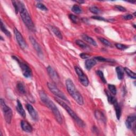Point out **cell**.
<instances>
[{"instance_id": "6da1fadb", "label": "cell", "mask_w": 136, "mask_h": 136, "mask_svg": "<svg viewBox=\"0 0 136 136\" xmlns=\"http://www.w3.org/2000/svg\"><path fill=\"white\" fill-rule=\"evenodd\" d=\"M39 94L41 99L43 103L48 108H49L51 111H52L57 122L59 124H62L63 122L62 117L58 108L56 107L55 104L48 98L47 95L43 90L39 91Z\"/></svg>"}, {"instance_id": "7a4b0ae2", "label": "cell", "mask_w": 136, "mask_h": 136, "mask_svg": "<svg viewBox=\"0 0 136 136\" xmlns=\"http://www.w3.org/2000/svg\"><path fill=\"white\" fill-rule=\"evenodd\" d=\"M18 3L19 5V12H20L21 18L25 25L30 31H35L36 29L35 25H34L31 17L24 4L21 1H18Z\"/></svg>"}, {"instance_id": "3957f363", "label": "cell", "mask_w": 136, "mask_h": 136, "mask_svg": "<svg viewBox=\"0 0 136 136\" xmlns=\"http://www.w3.org/2000/svg\"><path fill=\"white\" fill-rule=\"evenodd\" d=\"M65 84L67 91L69 93V95L79 105H82L83 104V97L79 91L76 89L72 81L70 79H67L65 82Z\"/></svg>"}, {"instance_id": "277c9868", "label": "cell", "mask_w": 136, "mask_h": 136, "mask_svg": "<svg viewBox=\"0 0 136 136\" xmlns=\"http://www.w3.org/2000/svg\"><path fill=\"white\" fill-rule=\"evenodd\" d=\"M55 100L57 101V103H59L63 108H64L66 111L69 113L70 116L73 119L74 121L77 123V124L80 126V127L83 128L85 126V123L81 120V119L77 115V114L69 107V106L66 104L64 101L61 99L59 98L55 97Z\"/></svg>"}, {"instance_id": "5b68a950", "label": "cell", "mask_w": 136, "mask_h": 136, "mask_svg": "<svg viewBox=\"0 0 136 136\" xmlns=\"http://www.w3.org/2000/svg\"><path fill=\"white\" fill-rule=\"evenodd\" d=\"M0 103H1V109L4 115L5 120L7 123L10 124L11 122L13 115L12 110L6 104L3 99L1 98V99H0Z\"/></svg>"}, {"instance_id": "8992f818", "label": "cell", "mask_w": 136, "mask_h": 136, "mask_svg": "<svg viewBox=\"0 0 136 136\" xmlns=\"http://www.w3.org/2000/svg\"><path fill=\"white\" fill-rule=\"evenodd\" d=\"M12 58L18 63V64L21 68V69L22 70V72L24 76L26 78H31L32 76V72H31V70L30 69V68L29 67V66L25 63L21 61V60L19 59L16 56H12Z\"/></svg>"}, {"instance_id": "52a82bcc", "label": "cell", "mask_w": 136, "mask_h": 136, "mask_svg": "<svg viewBox=\"0 0 136 136\" xmlns=\"http://www.w3.org/2000/svg\"><path fill=\"white\" fill-rule=\"evenodd\" d=\"M47 86L49 90L55 96H56L58 98L64 100V101L68 102L69 103V100L67 99L66 96L55 86V84L52 82H48Z\"/></svg>"}, {"instance_id": "ba28073f", "label": "cell", "mask_w": 136, "mask_h": 136, "mask_svg": "<svg viewBox=\"0 0 136 136\" xmlns=\"http://www.w3.org/2000/svg\"><path fill=\"white\" fill-rule=\"evenodd\" d=\"M75 70L78 76V78L80 82L83 85V86L87 87L89 85V82L87 76L83 73V71L79 66H76L75 67Z\"/></svg>"}, {"instance_id": "9c48e42d", "label": "cell", "mask_w": 136, "mask_h": 136, "mask_svg": "<svg viewBox=\"0 0 136 136\" xmlns=\"http://www.w3.org/2000/svg\"><path fill=\"white\" fill-rule=\"evenodd\" d=\"M14 32L16 40L17 42H18L20 47L23 49H26L27 47V44L26 41H25L23 36L21 34V33L19 32V31L18 29L16 28L14 29Z\"/></svg>"}, {"instance_id": "30bf717a", "label": "cell", "mask_w": 136, "mask_h": 136, "mask_svg": "<svg viewBox=\"0 0 136 136\" xmlns=\"http://www.w3.org/2000/svg\"><path fill=\"white\" fill-rule=\"evenodd\" d=\"M47 70L48 72V73L49 76H50V78L52 79L53 81L55 82L56 83L60 81V77L58 73L54 70V69L52 67H51L50 66H48L47 67Z\"/></svg>"}, {"instance_id": "8fae6325", "label": "cell", "mask_w": 136, "mask_h": 136, "mask_svg": "<svg viewBox=\"0 0 136 136\" xmlns=\"http://www.w3.org/2000/svg\"><path fill=\"white\" fill-rule=\"evenodd\" d=\"M26 107H27V109L29 114L30 115L31 117H32L33 120L35 121H38L39 119V116H38V113L35 111V110L33 109V106L30 104H27L26 105Z\"/></svg>"}, {"instance_id": "7c38bea8", "label": "cell", "mask_w": 136, "mask_h": 136, "mask_svg": "<svg viewBox=\"0 0 136 136\" xmlns=\"http://www.w3.org/2000/svg\"><path fill=\"white\" fill-rule=\"evenodd\" d=\"M29 40H30L32 45L33 46V48H35V49L36 50V51L37 52V53L39 55V56H42L43 55L42 48H41L40 45L38 44V43L36 41V39L34 38L33 37H32V36H30L29 37Z\"/></svg>"}, {"instance_id": "4fadbf2b", "label": "cell", "mask_w": 136, "mask_h": 136, "mask_svg": "<svg viewBox=\"0 0 136 136\" xmlns=\"http://www.w3.org/2000/svg\"><path fill=\"white\" fill-rule=\"evenodd\" d=\"M21 127L22 129L26 132H31L32 131V128L31 126L26 121L22 120L21 121Z\"/></svg>"}, {"instance_id": "5bb4252c", "label": "cell", "mask_w": 136, "mask_h": 136, "mask_svg": "<svg viewBox=\"0 0 136 136\" xmlns=\"http://www.w3.org/2000/svg\"><path fill=\"white\" fill-rule=\"evenodd\" d=\"M136 117L135 115H129L126 121V125L127 128L131 129L132 128V124L135 122Z\"/></svg>"}, {"instance_id": "9a60e30c", "label": "cell", "mask_w": 136, "mask_h": 136, "mask_svg": "<svg viewBox=\"0 0 136 136\" xmlns=\"http://www.w3.org/2000/svg\"><path fill=\"white\" fill-rule=\"evenodd\" d=\"M16 110L18 111V112L19 113V114L22 116L23 117H25L26 116V112L22 107V104L20 101L19 100H16Z\"/></svg>"}, {"instance_id": "2e32d148", "label": "cell", "mask_w": 136, "mask_h": 136, "mask_svg": "<svg viewBox=\"0 0 136 136\" xmlns=\"http://www.w3.org/2000/svg\"><path fill=\"white\" fill-rule=\"evenodd\" d=\"M96 64V61L94 59H88L85 62V67L86 69L90 70Z\"/></svg>"}, {"instance_id": "e0dca14e", "label": "cell", "mask_w": 136, "mask_h": 136, "mask_svg": "<svg viewBox=\"0 0 136 136\" xmlns=\"http://www.w3.org/2000/svg\"><path fill=\"white\" fill-rule=\"evenodd\" d=\"M95 116L97 120L105 123L106 120V117H105V115H104V114L101 112H100V111H98V110L96 111L95 112Z\"/></svg>"}, {"instance_id": "ac0fdd59", "label": "cell", "mask_w": 136, "mask_h": 136, "mask_svg": "<svg viewBox=\"0 0 136 136\" xmlns=\"http://www.w3.org/2000/svg\"><path fill=\"white\" fill-rule=\"evenodd\" d=\"M82 38H83V39L84 41L88 42L90 44H91V45H92L94 46H97V43L95 42V41L94 40L92 37H90L88 36V35H86V34H83V35H82Z\"/></svg>"}, {"instance_id": "d6986e66", "label": "cell", "mask_w": 136, "mask_h": 136, "mask_svg": "<svg viewBox=\"0 0 136 136\" xmlns=\"http://www.w3.org/2000/svg\"><path fill=\"white\" fill-rule=\"evenodd\" d=\"M114 106V109L115 110V113H116V117L117 118V120H120V118L121 117V109L120 107V106H119V105L118 104L117 102L116 101L115 103L113 104Z\"/></svg>"}, {"instance_id": "ffe728a7", "label": "cell", "mask_w": 136, "mask_h": 136, "mask_svg": "<svg viewBox=\"0 0 136 136\" xmlns=\"http://www.w3.org/2000/svg\"><path fill=\"white\" fill-rule=\"evenodd\" d=\"M116 72L117 75V78L119 80H122L124 76V69L121 66H117L116 67Z\"/></svg>"}, {"instance_id": "44dd1931", "label": "cell", "mask_w": 136, "mask_h": 136, "mask_svg": "<svg viewBox=\"0 0 136 136\" xmlns=\"http://www.w3.org/2000/svg\"><path fill=\"white\" fill-rule=\"evenodd\" d=\"M50 28H51V30H52V31H53L54 35L59 39H62L63 36H62V35L61 31L59 29V28L56 27H54V26H52Z\"/></svg>"}, {"instance_id": "7402d4cb", "label": "cell", "mask_w": 136, "mask_h": 136, "mask_svg": "<svg viewBox=\"0 0 136 136\" xmlns=\"http://www.w3.org/2000/svg\"><path fill=\"white\" fill-rule=\"evenodd\" d=\"M16 88L18 89V90L19 92L21 94H25L26 92V89L25 88V86H24V84L21 82H18V84L16 85Z\"/></svg>"}, {"instance_id": "603a6c76", "label": "cell", "mask_w": 136, "mask_h": 136, "mask_svg": "<svg viewBox=\"0 0 136 136\" xmlns=\"http://www.w3.org/2000/svg\"><path fill=\"white\" fill-rule=\"evenodd\" d=\"M1 29L3 33H4V34H5V35L7 36H8V37H11V33H10V31H8V29L6 28V27H5L4 24H3V21H2V20L1 21Z\"/></svg>"}, {"instance_id": "cb8c5ba5", "label": "cell", "mask_w": 136, "mask_h": 136, "mask_svg": "<svg viewBox=\"0 0 136 136\" xmlns=\"http://www.w3.org/2000/svg\"><path fill=\"white\" fill-rule=\"evenodd\" d=\"M106 94L107 96V99L109 103L113 105L116 101H117L116 98L114 97H113L108 91H106Z\"/></svg>"}, {"instance_id": "d4e9b609", "label": "cell", "mask_w": 136, "mask_h": 136, "mask_svg": "<svg viewBox=\"0 0 136 136\" xmlns=\"http://www.w3.org/2000/svg\"><path fill=\"white\" fill-rule=\"evenodd\" d=\"M124 71L127 73V74L131 78H132L133 79H135L136 78V76L135 72L132 71L131 70H130L128 67H124Z\"/></svg>"}, {"instance_id": "484cf974", "label": "cell", "mask_w": 136, "mask_h": 136, "mask_svg": "<svg viewBox=\"0 0 136 136\" xmlns=\"http://www.w3.org/2000/svg\"><path fill=\"white\" fill-rule=\"evenodd\" d=\"M76 44L78 45L80 47L84 49H87L89 48V46L86 44H85L83 42H82L81 40H77L76 41Z\"/></svg>"}, {"instance_id": "4316f807", "label": "cell", "mask_w": 136, "mask_h": 136, "mask_svg": "<svg viewBox=\"0 0 136 136\" xmlns=\"http://www.w3.org/2000/svg\"><path fill=\"white\" fill-rule=\"evenodd\" d=\"M71 10L72 12L76 14H80L82 13V9L79 5L77 4H75L72 7Z\"/></svg>"}, {"instance_id": "83f0119b", "label": "cell", "mask_w": 136, "mask_h": 136, "mask_svg": "<svg viewBox=\"0 0 136 136\" xmlns=\"http://www.w3.org/2000/svg\"><path fill=\"white\" fill-rule=\"evenodd\" d=\"M95 59L96 60H97V61H100V62H111V63L114 62V61L113 60L105 59V58H104L103 57H101V56H96V57L95 58Z\"/></svg>"}, {"instance_id": "f1b7e54d", "label": "cell", "mask_w": 136, "mask_h": 136, "mask_svg": "<svg viewBox=\"0 0 136 136\" xmlns=\"http://www.w3.org/2000/svg\"><path fill=\"white\" fill-rule=\"evenodd\" d=\"M96 73L99 76V77L100 78V79H101L102 82L104 83H106V80L104 77V73L103 72L100 70H98L96 71Z\"/></svg>"}, {"instance_id": "f546056e", "label": "cell", "mask_w": 136, "mask_h": 136, "mask_svg": "<svg viewBox=\"0 0 136 136\" xmlns=\"http://www.w3.org/2000/svg\"><path fill=\"white\" fill-rule=\"evenodd\" d=\"M98 39L99 40V41L102 43L104 45H105V46H109V47H112V44L107 39H105L104 38H98Z\"/></svg>"}, {"instance_id": "4dcf8cb0", "label": "cell", "mask_w": 136, "mask_h": 136, "mask_svg": "<svg viewBox=\"0 0 136 136\" xmlns=\"http://www.w3.org/2000/svg\"><path fill=\"white\" fill-rule=\"evenodd\" d=\"M108 88L110 90V92L113 95H115L116 94V87L113 84H109L108 85Z\"/></svg>"}, {"instance_id": "1f68e13d", "label": "cell", "mask_w": 136, "mask_h": 136, "mask_svg": "<svg viewBox=\"0 0 136 136\" xmlns=\"http://www.w3.org/2000/svg\"><path fill=\"white\" fill-rule=\"evenodd\" d=\"M89 10L90 11L94 14H98L99 13H100V10H99V9H98L97 7H92L89 8Z\"/></svg>"}, {"instance_id": "d6a6232c", "label": "cell", "mask_w": 136, "mask_h": 136, "mask_svg": "<svg viewBox=\"0 0 136 136\" xmlns=\"http://www.w3.org/2000/svg\"><path fill=\"white\" fill-rule=\"evenodd\" d=\"M115 47L118 49L122 50H125L127 48H128V47L127 46H126L125 45H123V44H115Z\"/></svg>"}, {"instance_id": "836d02e7", "label": "cell", "mask_w": 136, "mask_h": 136, "mask_svg": "<svg viewBox=\"0 0 136 136\" xmlns=\"http://www.w3.org/2000/svg\"><path fill=\"white\" fill-rule=\"evenodd\" d=\"M36 7L37 8H38L39 9H40L42 11H47V8L46 7L45 5H44L43 3H38L36 4Z\"/></svg>"}, {"instance_id": "e575fe53", "label": "cell", "mask_w": 136, "mask_h": 136, "mask_svg": "<svg viewBox=\"0 0 136 136\" xmlns=\"http://www.w3.org/2000/svg\"><path fill=\"white\" fill-rule=\"evenodd\" d=\"M69 18L70 19H71V20L75 23V24H77L78 22V21H79L78 20V18H77V16H76V15H75L74 14H71L69 15Z\"/></svg>"}, {"instance_id": "d590c367", "label": "cell", "mask_w": 136, "mask_h": 136, "mask_svg": "<svg viewBox=\"0 0 136 136\" xmlns=\"http://www.w3.org/2000/svg\"><path fill=\"white\" fill-rule=\"evenodd\" d=\"M12 4L14 6V9H15V13L17 14L19 12V5L18 3V1H12Z\"/></svg>"}, {"instance_id": "8d00e7d4", "label": "cell", "mask_w": 136, "mask_h": 136, "mask_svg": "<svg viewBox=\"0 0 136 136\" xmlns=\"http://www.w3.org/2000/svg\"><path fill=\"white\" fill-rule=\"evenodd\" d=\"M92 18L95 19V20H98L100 21H107V20L105 19L103 17H101L100 16H92Z\"/></svg>"}, {"instance_id": "74e56055", "label": "cell", "mask_w": 136, "mask_h": 136, "mask_svg": "<svg viewBox=\"0 0 136 136\" xmlns=\"http://www.w3.org/2000/svg\"><path fill=\"white\" fill-rule=\"evenodd\" d=\"M80 58H81L82 59H88L90 58V55L87 54V53H81L80 54Z\"/></svg>"}, {"instance_id": "f35d334b", "label": "cell", "mask_w": 136, "mask_h": 136, "mask_svg": "<svg viewBox=\"0 0 136 136\" xmlns=\"http://www.w3.org/2000/svg\"><path fill=\"white\" fill-rule=\"evenodd\" d=\"M115 7L117 10L120 11H122V12L127 11V9L124 7H122L121 5H116V6H115Z\"/></svg>"}, {"instance_id": "ab89813d", "label": "cell", "mask_w": 136, "mask_h": 136, "mask_svg": "<svg viewBox=\"0 0 136 136\" xmlns=\"http://www.w3.org/2000/svg\"><path fill=\"white\" fill-rule=\"evenodd\" d=\"M123 18L126 20H131L133 18V15L131 14H128L126 15H124L123 16Z\"/></svg>"}, {"instance_id": "60d3db41", "label": "cell", "mask_w": 136, "mask_h": 136, "mask_svg": "<svg viewBox=\"0 0 136 136\" xmlns=\"http://www.w3.org/2000/svg\"><path fill=\"white\" fill-rule=\"evenodd\" d=\"M77 2H78V3H80V4H81V3H84V1H76Z\"/></svg>"}]
</instances>
